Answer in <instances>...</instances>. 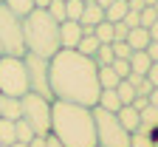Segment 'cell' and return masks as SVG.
I'll list each match as a JSON object with an SVG mask.
<instances>
[{
  "label": "cell",
  "instance_id": "obj_44",
  "mask_svg": "<svg viewBox=\"0 0 158 147\" xmlns=\"http://www.w3.org/2000/svg\"><path fill=\"white\" fill-rule=\"evenodd\" d=\"M141 3H144V6H155V3H158V0H141Z\"/></svg>",
  "mask_w": 158,
  "mask_h": 147
},
{
  "label": "cell",
  "instance_id": "obj_47",
  "mask_svg": "<svg viewBox=\"0 0 158 147\" xmlns=\"http://www.w3.org/2000/svg\"><path fill=\"white\" fill-rule=\"evenodd\" d=\"M0 3H3V0H0Z\"/></svg>",
  "mask_w": 158,
  "mask_h": 147
},
{
  "label": "cell",
  "instance_id": "obj_40",
  "mask_svg": "<svg viewBox=\"0 0 158 147\" xmlns=\"http://www.w3.org/2000/svg\"><path fill=\"white\" fill-rule=\"evenodd\" d=\"M147 99H150V105H155V108H158V88H152V93H150Z\"/></svg>",
  "mask_w": 158,
  "mask_h": 147
},
{
  "label": "cell",
  "instance_id": "obj_12",
  "mask_svg": "<svg viewBox=\"0 0 158 147\" xmlns=\"http://www.w3.org/2000/svg\"><path fill=\"white\" fill-rule=\"evenodd\" d=\"M93 108H102V110H107V113H118V108H122V99H118L116 88L99 91V99H96V105H93Z\"/></svg>",
  "mask_w": 158,
  "mask_h": 147
},
{
  "label": "cell",
  "instance_id": "obj_37",
  "mask_svg": "<svg viewBox=\"0 0 158 147\" xmlns=\"http://www.w3.org/2000/svg\"><path fill=\"white\" fill-rule=\"evenodd\" d=\"M45 147H65V144L59 141V139H56L54 133H48V136H45Z\"/></svg>",
  "mask_w": 158,
  "mask_h": 147
},
{
  "label": "cell",
  "instance_id": "obj_29",
  "mask_svg": "<svg viewBox=\"0 0 158 147\" xmlns=\"http://www.w3.org/2000/svg\"><path fill=\"white\" fill-rule=\"evenodd\" d=\"M110 48H113V57L116 59H130V54H133V48L124 43V40H113Z\"/></svg>",
  "mask_w": 158,
  "mask_h": 147
},
{
  "label": "cell",
  "instance_id": "obj_10",
  "mask_svg": "<svg viewBox=\"0 0 158 147\" xmlns=\"http://www.w3.org/2000/svg\"><path fill=\"white\" fill-rule=\"evenodd\" d=\"M79 40H82V26L76 20H62L59 23V48H73L76 51Z\"/></svg>",
  "mask_w": 158,
  "mask_h": 147
},
{
  "label": "cell",
  "instance_id": "obj_33",
  "mask_svg": "<svg viewBox=\"0 0 158 147\" xmlns=\"http://www.w3.org/2000/svg\"><path fill=\"white\" fill-rule=\"evenodd\" d=\"M150 93H152V82L144 76V79H141V82L135 85V96H150Z\"/></svg>",
  "mask_w": 158,
  "mask_h": 147
},
{
  "label": "cell",
  "instance_id": "obj_15",
  "mask_svg": "<svg viewBox=\"0 0 158 147\" xmlns=\"http://www.w3.org/2000/svg\"><path fill=\"white\" fill-rule=\"evenodd\" d=\"M150 65H152V59L147 57V51H133V54H130V71H133V74L147 76Z\"/></svg>",
  "mask_w": 158,
  "mask_h": 147
},
{
  "label": "cell",
  "instance_id": "obj_26",
  "mask_svg": "<svg viewBox=\"0 0 158 147\" xmlns=\"http://www.w3.org/2000/svg\"><path fill=\"white\" fill-rule=\"evenodd\" d=\"M14 139H17V141H26V144L34 139V130L28 128L23 119H17V122H14Z\"/></svg>",
  "mask_w": 158,
  "mask_h": 147
},
{
  "label": "cell",
  "instance_id": "obj_46",
  "mask_svg": "<svg viewBox=\"0 0 158 147\" xmlns=\"http://www.w3.org/2000/svg\"><path fill=\"white\" fill-rule=\"evenodd\" d=\"M0 147H9V144H0Z\"/></svg>",
  "mask_w": 158,
  "mask_h": 147
},
{
  "label": "cell",
  "instance_id": "obj_18",
  "mask_svg": "<svg viewBox=\"0 0 158 147\" xmlns=\"http://www.w3.org/2000/svg\"><path fill=\"white\" fill-rule=\"evenodd\" d=\"M130 147H155V139L150 136L147 128H135L130 133Z\"/></svg>",
  "mask_w": 158,
  "mask_h": 147
},
{
  "label": "cell",
  "instance_id": "obj_8",
  "mask_svg": "<svg viewBox=\"0 0 158 147\" xmlns=\"http://www.w3.org/2000/svg\"><path fill=\"white\" fill-rule=\"evenodd\" d=\"M23 62H26V74H28V91L45 96V99H54V93H51V59L37 57V54H23Z\"/></svg>",
  "mask_w": 158,
  "mask_h": 147
},
{
  "label": "cell",
  "instance_id": "obj_45",
  "mask_svg": "<svg viewBox=\"0 0 158 147\" xmlns=\"http://www.w3.org/2000/svg\"><path fill=\"white\" fill-rule=\"evenodd\" d=\"M152 9H155V14H158V3H155V6H152Z\"/></svg>",
  "mask_w": 158,
  "mask_h": 147
},
{
  "label": "cell",
  "instance_id": "obj_7",
  "mask_svg": "<svg viewBox=\"0 0 158 147\" xmlns=\"http://www.w3.org/2000/svg\"><path fill=\"white\" fill-rule=\"evenodd\" d=\"M96 122V147H130V133L122 128L116 113H107L102 108H90Z\"/></svg>",
  "mask_w": 158,
  "mask_h": 147
},
{
  "label": "cell",
  "instance_id": "obj_42",
  "mask_svg": "<svg viewBox=\"0 0 158 147\" xmlns=\"http://www.w3.org/2000/svg\"><path fill=\"white\" fill-rule=\"evenodd\" d=\"M96 3H99V6H102V9H107V6L113 3V0H96Z\"/></svg>",
  "mask_w": 158,
  "mask_h": 147
},
{
  "label": "cell",
  "instance_id": "obj_16",
  "mask_svg": "<svg viewBox=\"0 0 158 147\" xmlns=\"http://www.w3.org/2000/svg\"><path fill=\"white\" fill-rule=\"evenodd\" d=\"M96 76H99V88H102V91H107V88H116L118 82H122V79H118V74H116L110 65L96 68Z\"/></svg>",
  "mask_w": 158,
  "mask_h": 147
},
{
  "label": "cell",
  "instance_id": "obj_35",
  "mask_svg": "<svg viewBox=\"0 0 158 147\" xmlns=\"http://www.w3.org/2000/svg\"><path fill=\"white\" fill-rule=\"evenodd\" d=\"M144 51H147V57H150L152 62H158V40H152V43H150Z\"/></svg>",
  "mask_w": 158,
  "mask_h": 147
},
{
  "label": "cell",
  "instance_id": "obj_25",
  "mask_svg": "<svg viewBox=\"0 0 158 147\" xmlns=\"http://www.w3.org/2000/svg\"><path fill=\"white\" fill-rule=\"evenodd\" d=\"M14 122L0 119V144H14Z\"/></svg>",
  "mask_w": 158,
  "mask_h": 147
},
{
  "label": "cell",
  "instance_id": "obj_5",
  "mask_svg": "<svg viewBox=\"0 0 158 147\" xmlns=\"http://www.w3.org/2000/svg\"><path fill=\"white\" fill-rule=\"evenodd\" d=\"M23 17H17L0 3V57H23Z\"/></svg>",
  "mask_w": 158,
  "mask_h": 147
},
{
  "label": "cell",
  "instance_id": "obj_11",
  "mask_svg": "<svg viewBox=\"0 0 158 147\" xmlns=\"http://www.w3.org/2000/svg\"><path fill=\"white\" fill-rule=\"evenodd\" d=\"M116 119L122 122V128H124L127 133H133L135 128H141V116H138V110L133 108V105H122L118 113H116Z\"/></svg>",
  "mask_w": 158,
  "mask_h": 147
},
{
  "label": "cell",
  "instance_id": "obj_21",
  "mask_svg": "<svg viewBox=\"0 0 158 147\" xmlns=\"http://www.w3.org/2000/svg\"><path fill=\"white\" fill-rule=\"evenodd\" d=\"M138 116H141V128H147V130L158 128V108L155 105H147L144 110H138Z\"/></svg>",
  "mask_w": 158,
  "mask_h": 147
},
{
  "label": "cell",
  "instance_id": "obj_43",
  "mask_svg": "<svg viewBox=\"0 0 158 147\" xmlns=\"http://www.w3.org/2000/svg\"><path fill=\"white\" fill-rule=\"evenodd\" d=\"M9 147H28L26 141H14V144H9Z\"/></svg>",
  "mask_w": 158,
  "mask_h": 147
},
{
  "label": "cell",
  "instance_id": "obj_41",
  "mask_svg": "<svg viewBox=\"0 0 158 147\" xmlns=\"http://www.w3.org/2000/svg\"><path fill=\"white\" fill-rule=\"evenodd\" d=\"M48 3H51V0H34V6H37V9H45Z\"/></svg>",
  "mask_w": 158,
  "mask_h": 147
},
{
  "label": "cell",
  "instance_id": "obj_17",
  "mask_svg": "<svg viewBox=\"0 0 158 147\" xmlns=\"http://www.w3.org/2000/svg\"><path fill=\"white\" fill-rule=\"evenodd\" d=\"M127 0H113V3L105 9V20L107 23H118V20H124V14H127Z\"/></svg>",
  "mask_w": 158,
  "mask_h": 147
},
{
  "label": "cell",
  "instance_id": "obj_31",
  "mask_svg": "<svg viewBox=\"0 0 158 147\" xmlns=\"http://www.w3.org/2000/svg\"><path fill=\"white\" fill-rule=\"evenodd\" d=\"M155 20H158L155 9H152V6H144V9H141V26H144V28H150Z\"/></svg>",
  "mask_w": 158,
  "mask_h": 147
},
{
  "label": "cell",
  "instance_id": "obj_14",
  "mask_svg": "<svg viewBox=\"0 0 158 147\" xmlns=\"http://www.w3.org/2000/svg\"><path fill=\"white\" fill-rule=\"evenodd\" d=\"M0 119L17 122L20 119V99H14V96H0Z\"/></svg>",
  "mask_w": 158,
  "mask_h": 147
},
{
  "label": "cell",
  "instance_id": "obj_6",
  "mask_svg": "<svg viewBox=\"0 0 158 147\" xmlns=\"http://www.w3.org/2000/svg\"><path fill=\"white\" fill-rule=\"evenodd\" d=\"M28 93V74L23 57H0V96L20 99Z\"/></svg>",
  "mask_w": 158,
  "mask_h": 147
},
{
  "label": "cell",
  "instance_id": "obj_13",
  "mask_svg": "<svg viewBox=\"0 0 158 147\" xmlns=\"http://www.w3.org/2000/svg\"><path fill=\"white\" fill-rule=\"evenodd\" d=\"M124 43H127L133 51H144V48L152 43V40H150V31H147L144 26H135V28L127 31V40H124Z\"/></svg>",
  "mask_w": 158,
  "mask_h": 147
},
{
  "label": "cell",
  "instance_id": "obj_36",
  "mask_svg": "<svg viewBox=\"0 0 158 147\" xmlns=\"http://www.w3.org/2000/svg\"><path fill=\"white\" fill-rule=\"evenodd\" d=\"M147 105H150V99H147V96H135V99H133V108H135V110H144Z\"/></svg>",
  "mask_w": 158,
  "mask_h": 147
},
{
  "label": "cell",
  "instance_id": "obj_3",
  "mask_svg": "<svg viewBox=\"0 0 158 147\" xmlns=\"http://www.w3.org/2000/svg\"><path fill=\"white\" fill-rule=\"evenodd\" d=\"M23 43H26V54L51 59L59 51V23L45 9L28 11L23 17Z\"/></svg>",
  "mask_w": 158,
  "mask_h": 147
},
{
  "label": "cell",
  "instance_id": "obj_39",
  "mask_svg": "<svg viewBox=\"0 0 158 147\" xmlns=\"http://www.w3.org/2000/svg\"><path fill=\"white\" fill-rule=\"evenodd\" d=\"M147 31H150V40H158V20H155V23H152Z\"/></svg>",
  "mask_w": 158,
  "mask_h": 147
},
{
  "label": "cell",
  "instance_id": "obj_28",
  "mask_svg": "<svg viewBox=\"0 0 158 147\" xmlns=\"http://www.w3.org/2000/svg\"><path fill=\"white\" fill-rule=\"evenodd\" d=\"M85 9V0H65V17L68 20H79Z\"/></svg>",
  "mask_w": 158,
  "mask_h": 147
},
{
  "label": "cell",
  "instance_id": "obj_4",
  "mask_svg": "<svg viewBox=\"0 0 158 147\" xmlns=\"http://www.w3.org/2000/svg\"><path fill=\"white\" fill-rule=\"evenodd\" d=\"M51 102L40 93H23L20 96V119L34 130V136H48L51 133Z\"/></svg>",
  "mask_w": 158,
  "mask_h": 147
},
{
  "label": "cell",
  "instance_id": "obj_19",
  "mask_svg": "<svg viewBox=\"0 0 158 147\" xmlns=\"http://www.w3.org/2000/svg\"><path fill=\"white\" fill-rule=\"evenodd\" d=\"M3 6H6L9 11H14L17 17H26L28 11L37 9V6H34V0H3Z\"/></svg>",
  "mask_w": 158,
  "mask_h": 147
},
{
  "label": "cell",
  "instance_id": "obj_23",
  "mask_svg": "<svg viewBox=\"0 0 158 147\" xmlns=\"http://www.w3.org/2000/svg\"><path fill=\"white\" fill-rule=\"evenodd\" d=\"M116 57H113V48H110V43L107 45H99L96 48V54H93V62H96V68H102V65H110Z\"/></svg>",
  "mask_w": 158,
  "mask_h": 147
},
{
  "label": "cell",
  "instance_id": "obj_9",
  "mask_svg": "<svg viewBox=\"0 0 158 147\" xmlns=\"http://www.w3.org/2000/svg\"><path fill=\"white\" fill-rule=\"evenodd\" d=\"M105 20V9L96 3V0H85V9H82V17L76 20L82 26V34H93V28Z\"/></svg>",
  "mask_w": 158,
  "mask_h": 147
},
{
  "label": "cell",
  "instance_id": "obj_38",
  "mask_svg": "<svg viewBox=\"0 0 158 147\" xmlns=\"http://www.w3.org/2000/svg\"><path fill=\"white\" fill-rule=\"evenodd\" d=\"M28 147H45V136H34L28 141Z\"/></svg>",
  "mask_w": 158,
  "mask_h": 147
},
{
  "label": "cell",
  "instance_id": "obj_20",
  "mask_svg": "<svg viewBox=\"0 0 158 147\" xmlns=\"http://www.w3.org/2000/svg\"><path fill=\"white\" fill-rule=\"evenodd\" d=\"M99 45H102V43H99V40H96L93 34H82V40H79V45H76V51L93 59V54H96V48H99Z\"/></svg>",
  "mask_w": 158,
  "mask_h": 147
},
{
  "label": "cell",
  "instance_id": "obj_1",
  "mask_svg": "<svg viewBox=\"0 0 158 147\" xmlns=\"http://www.w3.org/2000/svg\"><path fill=\"white\" fill-rule=\"evenodd\" d=\"M99 76H96V62L73 48H59L51 57V93L54 99L76 102L93 108L99 99Z\"/></svg>",
  "mask_w": 158,
  "mask_h": 147
},
{
  "label": "cell",
  "instance_id": "obj_30",
  "mask_svg": "<svg viewBox=\"0 0 158 147\" xmlns=\"http://www.w3.org/2000/svg\"><path fill=\"white\" fill-rule=\"evenodd\" d=\"M110 68L118 74V79H127V76H130V59H113Z\"/></svg>",
  "mask_w": 158,
  "mask_h": 147
},
{
  "label": "cell",
  "instance_id": "obj_24",
  "mask_svg": "<svg viewBox=\"0 0 158 147\" xmlns=\"http://www.w3.org/2000/svg\"><path fill=\"white\" fill-rule=\"evenodd\" d=\"M116 93H118V99H122V105H133V99H135V88L130 85L127 79H122L116 85Z\"/></svg>",
  "mask_w": 158,
  "mask_h": 147
},
{
  "label": "cell",
  "instance_id": "obj_27",
  "mask_svg": "<svg viewBox=\"0 0 158 147\" xmlns=\"http://www.w3.org/2000/svg\"><path fill=\"white\" fill-rule=\"evenodd\" d=\"M45 11L56 20V23H62V20H68L65 17V0H51V3L45 6Z\"/></svg>",
  "mask_w": 158,
  "mask_h": 147
},
{
  "label": "cell",
  "instance_id": "obj_32",
  "mask_svg": "<svg viewBox=\"0 0 158 147\" xmlns=\"http://www.w3.org/2000/svg\"><path fill=\"white\" fill-rule=\"evenodd\" d=\"M122 23H124L127 28L141 26V11H130V9H127V14H124V20H122Z\"/></svg>",
  "mask_w": 158,
  "mask_h": 147
},
{
  "label": "cell",
  "instance_id": "obj_34",
  "mask_svg": "<svg viewBox=\"0 0 158 147\" xmlns=\"http://www.w3.org/2000/svg\"><path fill=\"white\" fill-rule=\"evenodd\" d=\"M147 79L152 82V88H158V62H152L150 71H147Z\"/></svg>",
  "mask_w": 158,
  "mask_h": 147
},
{
  "label": "cell",
  "instance_id": "obj_2",
  "mask_svg": "<svg viewBox=\"0 0 158 147\" xmlns=\"http://www.w3.org/2000/svg\"><path fill=\"white\" fill-rule=\"evenodd\" d=\"M51 133L65 147H96L93 110L76 102H51Z\"/></svg>",
  "mask_w": 158,
  "mask_h": 147
},
{
  "label": "cell",
  "instance_id": "obj_22",
  "mask_svg": "<svg viewBox=\"0 0 158 147\" xmlns=\"http://www.w3.org/2000/svg\"><path fill=\"white\" fill-rule=\"evenodd\" d=\"M93 37L99 40L102 45H107V43H113V23H107V20H102L96 28H93Z\"/></svg>",
  "mask_w": 158,
  "mask_h": 147
}]
</instances>
